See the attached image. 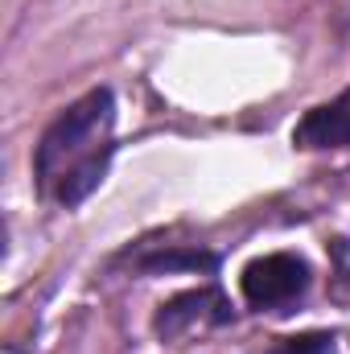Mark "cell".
<instances>
[{
  "instance_id": "obj_1",
  "label": "cell",
  "mask_w": 350,
  "mask_h": 354,
  "mask_svg": "<svg viewBox=\"0 0 350 354\" xmlns=\"http://www.w3.org/2000/svg\"><path fill=\"white\" fill-rule=\"evenodd\" d=\"M116 157V95L95 87L54 115L33 149V185L62 210L83 206Z\"/></svg>"
},
{
  "instance_id": "obj_2",
  "label": "cell",
  "mask_w": 350,
  "mask_h": 354,
  "mask_svg": "<svg viewBox=\"0 0 350 354\" xmlns=\"http://www.w3.org/2000/svg\"><path fill=\"white\" fill-rule=\"evenodd\" d=\"M313 288V268L297 252H268L239 272V292L260 313H293Z\"/></svg>"
},
{
  "instance_id": "obj_3",
  "label": "cell",
  "mask_w": 350,
  "mask_h": 354,
  "mask_svg": "<svg viewBox=\"0 0 350 354\" xmlns=\"http://www.w3.org/2000/svg\"><path fill=\"white\" fill-rule=\"evenodd\" d=\"M231 322H235V309H231L227 292L219 284H202V288H185V292L169 297L157 309L153 334L165 338V342H174V338L198 330V326H231Z\"/></svg>"
},
{
  "instance_id": "obj_4",
  "label": "cell",
  "mask_w": 350,
  "mask_h": 354,
  "mask_svg": "<svg viewBox=\"0 0 350 354\" xmlns=\"http://www.w3.org/2000/svg\"><path fill=\"white\" fill-rule=\"evenodd\" d=\"M293 145L305 153H326V149H350V87L334 95L330 103H317L301 115L293 128Z\"/></svg>"
},
{
  "instance_id": "obj_5",
  "label": "cell",
  "mask_w": 350,
  "mask_h": 354,
  "mask_svg": "<svg viewBox=\"0 0 350 354\" xmlns=\"http://www.w3.org/2000/svg\"><path fill=\"white\" fill-rule=\"evenodd\" d=\"M136 272L145 276H169V272H219V252H202V248H165V252H136L128 256Z\"/></svg>"
},
{
  "instance_id": "obj_6",
  "label": "cell",
  "mask_w": 350,
  "mask_h": 354,
  "mask_svg": "<svg viewBox=\"0 0 350 354\" xmlns=\"http://www.w3.org/2000/svg\"><path fill=\"white\" fill-rule=\"evenodd\" d=\"M268 354H338V338L326 330H305V334L276 338V346Z\"/></svg>"
}]
</instances>
